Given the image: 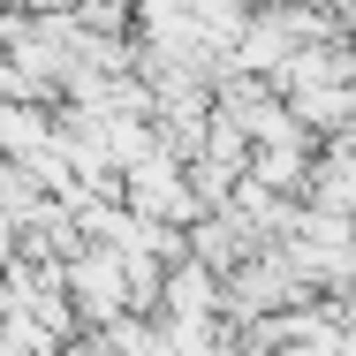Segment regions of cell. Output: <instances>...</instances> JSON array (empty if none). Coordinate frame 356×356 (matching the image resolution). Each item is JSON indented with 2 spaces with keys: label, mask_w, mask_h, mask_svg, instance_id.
Instances as JSON below:
<instances>
[{
  "label": "cell",
  "mask_w": 356,
  "mask_h": 356,
  "mask_svg": "<svg viewBox=\"0 0 356 356\" xmlns=\"http://www.w3.org/2000/svg\"><path fill=\"white\" fill-rule=\"evenodd\" d=\"M69 288H76V303H83L91 318H114V311H122V296H129V273H122V258H114V250H83V258H76V273H69Z\"/></svg>",
  "instance_id": "1"
}]
</instances>
